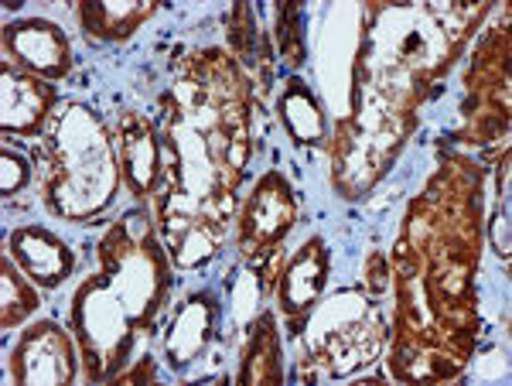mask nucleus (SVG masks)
Segmentation results:
<instances>
[{
    "label": "nucleus",
    "instance_id": "obj_1",
    "mask_svg": "<svg viewBox=\"0 0 512 386\" xmlns=\"http://www.w3.org/2000/svg\"><path fill=\"white\" fill-rule=\"evenodd\" d=\"M7 48L45 76H62L69 69V45L48 21H24L7 28Z\"/></svg>",
    "mask_w": 512,
    "mask_h": 386
},
{
    "label": "nucleus",
    "instance_id": "obj_9",
    "mask_svg": "<svg viewBox=\"0 0 512 386\" xmlns=\"http://www.w3.org/2000/svg\"><path fill=\"white\" fill-rule=\"evenodd\" d=\"M24 178H28V171H24L21 158H14V154H4V192H18L24 185Z\"/></svg>",
    "mask_w": 512,
    "mask_h": 386
},
{
    "label": "nucleus",
    "instance_id": "obj_4",
    "mask_svg": "<svg viewBox=\"0 0 512 386\" xmlns=\"http://www.w3.org/2000/svg\"><path fill=\"white\" fill-rule=\"evenodd\" d=\"M321 281H325V250H321V240H311L301 250V257L291 264V270H287L284 287H280V298L287 301V311L308 308L315 301Z\"/></svg>",
    "mask_w": 512,
    "mask_h": 386
},
{
    "label": "nucleus",
    "instance_id": "obj_7",
    "mask_svg": "<svg viewBox=\"0 0 512 386\" xmlns=\"http://www.w3.org/2000/svg\"><path fill=\"white\" fill-rule=\"evenodd\" d=\"M280 110H284V120H287V127H291V134L297 137V141H301V144L321 141V113H318V103H315V96H311V93H304L301 82H294V89L284 96Z\"/></svg>",
    "mask_w": 512,
    "mask_h": 386
},
{
    "label": "nucleus",
    "instance_id": "obj_2",
    "mask_svg": "<svg viewBox=\"0 0 512 386\" xmlns=\"http://www.w3.org/2000/svg\"><path fill=\"white\" fill-rule=\"evenodd\" d=\"M291 212H294V205H291V195H287V185L280 182L277 175L263 178L260 192H256L250 212H246V226H243L246 243L280 240V236L291 229Z\"/></svg>",
    "mask_w": 512,
    "mask_h": 386
},
{
    "label": "nucleus",
    "instance_id": "obj_3",
    "mask_svg": "<svg viewBox=\"0 0 512 386\" xmlns=\"http://www.w3.org/2000/svg\"><path fill=\"white\" fill-rule=\"evenodd\" d=\"M14 257L21 260L24 267H28L31 281L38 284H59L65 274H69L72 267V257L69 250L55 240V236H48L45 240V253H38V243H35V233L31 229H21L18 236H14Z\"/></svg>",
    "mask_w": 512,
    "mask_h": 386
},
{
    "label": "nucleus",
    "instance_id": "obj_8",
    "mask_svg": "<svg viewBox=\"0 0 512 386\" xmlns=\"http://www.w3.org/2000/svg\"><path fill=\"white\" fill-rule=\"evenodd\" d=\"M4 301H7V305H11V301H18V305H14L11 311H4V325H7V328H11V325H18L21 318L28 315V311L38 305L35 291H31V287H24V284H21V277L14 274L11 264H4Z\"/></svg>",
    "mask_w": 512,
    "mask_h": 386
},
{
    "label": "nucleus",
    "instance_id": "obj_6",
    "mask_svg": "<svg viewBox=\"0 0 512 386\" xmlns=\"http://www.w3.org/2000/svg\"><path fill=\"white\" fill-rule=\"evenodd\" d=\"M209 301H192L185 311L178 315V325L171 328L168 339V356L171 366H185L192 363V356L205 346V335H209Z\"/></svg>",
    "mask_w": 512,
    "mask_h": 386
},
{
    "label": "nucleus",
    "instance_id": "obj_5",
    "mask_svg": "<svg viewBox=\"0 0 512 386\" xmlns=\"http://www.w3.org/2000/svg\"><path fill=\"white\" fill-rule=\"evenodd\" d=\"M41 82L24 79L4 69V127L7 130H35V120L52 103V93H38Z\"/></svg>",
    "mask_w": 512,
    "mask_h": 386
}]
</instances>
